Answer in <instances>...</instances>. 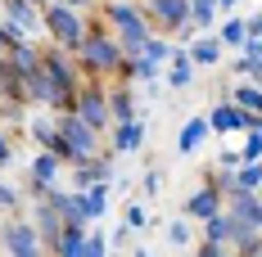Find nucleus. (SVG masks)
Segmentation results:
<instances>
[{
	"mask_svg": "<svg viewBox=\"0 0 262 257\" xmlns=\"http://www.w3.org/2000/svg\"><path fill=\"white\" fill-rule=\"evenodd\" d=\"M50 203L59 207L63 226H91V217H86V203H81V190H50Z\"/></svg>",
	"mask_w": 262,
	"mask_h": 257,
	"instance_id": "obj_18",
	"label": "nucleus"
},
{
	"mask_svg": "<svg viewBox=\"0 0 262 257\" xmlns=\"http://www.w3.org/2000/svg\"><path fill=\"white\" fill-rule=\"evenodd\" d=\"M244 32H249V36H262V14H253V18H244Z\"/></svg>",
	"mask_w": 262,
	"mask_h": 257,
	"instance_id": "obj_35",
	"label": "nucleus"
},
{
	"mask_svg": "<svg viewBox=\"0 0 262 257\" xmlns=\"http://www.w3.org/2000/svg\"><path fill=\"white\" fill-rule=\"evenodd\" d=\"M122 226H127V230H140V226H149V212H145L140 203H127V212H122Z\"/></svg>",
	"mask_w": 262,
	"mask_h": 257,
	"instance_id": "obj_27",
	"label": "nucleus"
},
{
	"mask_svg": "<svg viewBox=\"0 0 262 257\" xmlns=\"http://www.w3.org/2000/svg\"><path fill=\"white\" fill-rule=\"evenodd\" d=\"M68 162L50 149H36L32 162H27V194L32 199H50V190H59V172H63Z\"/></svg>",
	"mask_w": 262,
	"mask_h": 257,
	"instance_id": "obj_6",
	"label": "nucleus"
},
{
	"mask_svg": "<svg viewBox=\"0 0 262 257\" xmlns=\"http://www.w3.org/2000/svg\"><path fill=\"white\" fill-rule=\"evenodd\" d=\"M244 158H262V127H249V135H244V149H239Z\"/></svg>",
	"mask_w": 262,
	"mask_h": 257,
	"instance_id": "obj_31",
	"label": "nucleus"
},
{
	"mask_svg": "<svg viewBox=\"0 0 262 257\" xmlns=\"http://www.w3.org/2000/svg\"><path fill=\"white\" fill-rule=\"evenodd\" d=\"M81 203H86V217H91V221H100V217L108 212V180L86 185V190H81Z\"/></svg>",
	"mask_w": 262,
	"mask_h": 257,
	"instance_id": "obj_22",
	"label": "nucleus"
},
{
	"mask_svg": "<svg viewBox=\"0 0 262 257\" xmlns=\"http://www.w3.org/2000/svg\"><path fill=\"white\" fill-rule=\"evenodd\" d=\"M253 63H258V59H249V54H239V59H235V73H239V77H253Z\"/></svg>",
	"mask_w": 262,
	"mask_h": 257,
	"instance_id": "obj_33",
	"label": "nucleus"
},
{
	"mask_svg": "<svg viewBox=\"0 0 262 257\" xmlns=\"http://www.w3.org/2000/svg\"><path fill=\"white\" fill-rule=\"evenodd\" d=\"M185 50H190V59H194V68H217V63H222V54H226V45H222V36H217V32H199Z\"/></svg>",
	"mask_w": 262,
	"mask_h": 257,
	"instance_id": "obj_17",
	"label": "nucleus"
},
{
	"mask_svg": "<svg viewBox=\"0 0 262 257\" xmlns=\"http://www.w3.org/2000/svg\"><path fill=\"white\" fill-rule=\"evenodd\" d=\"M253 81H258V86H262V59H258V63H253Z\"/></svg>",
	"mask_w": 262,
	"mask_h": 257,
	"instance_id": "obj_37",
	"label": "nucleus"
},
{
	"mask_svg": "<svg viewBox=\"0 0 262 257\" xmlns=\"http://www.w3.org/2000/svg\"><path fill=\"white\" fill-rule=\"evenodd\" d=\"M81 257H108V239L100 230H86V244H81Z\"/></svg>",
	"mask_w": 262,
	"mask_h": 257,
	"instance_id": "obj_26",
	"label": "nucleus"
},
{
	"mask_svg": "<svg viewBox=\"0 0 262 257\" xmlns=\"http://www.w3.org/2000/svg\"><path fill=\"white\" fill-rule=\"evenodd\" d=\"M0 100L5 104H27V90H23V73L14 63V54L0 50Z\"/></svg>",
	"mask_w": 262,
	"mask_h": 257,
	"instance_id": "obj_13",
	"label": "nucleus"
},
{
	"mask_svg": "<svg viewBox=\"0 0 262 257\" xmlns=\"http://www.w3.org/2000/svg\"><path fill=\"white\" fill-rule=\"evenodd\" d=\"M163 190V176L158 172H145V194H158Z\"/></svg>",
	"mask_w": 262,
	"mask_h": 257,
	"instance_id": "obj_34",
	"label": "nucleus"
},
{
	"mask_svg": "<svg viewBox=\"0 0 262 257\" xmlns=\"http://www.w3.org/2000/svg\"><path fill=\"white\" fill-rule=\"evenodd\" d=\"M258 194H262V185H258Z\"/></svg>",
	"mask_w": 262,
	"mask_h": 257,
	"instance_id": "obj_41",
	"label": "nucleus"
},
{
	"mask_svg": "<svg viewBox=\"0 0 262 257\" xmlns=\"http://www.w3.org/2000/svg\"><path fill=\"white\" fill-rule=\"evenodd\" d=\"M23 131L32 135V145H36V149H50V154H59L68 167H73V149L63 145V135H59V122H54V118H41V113H36V118H27Z\"/></svg>",
	"mask_w": 262,
	"mask_h": 257,
	"instance_id": "obj_10",
	"label": "nucleus"
},
{
	"mask_svg": "<svg viewBox=\"0 0 262 257\" xmlns=\"http://www.w3.org/2000/svg\"><path fill=\"white\" fill-rule=\"evenodd\" d=\"M244 127H249V113H244V108H239L231 95L212 104V113H208V131H212V135H226V131H244Z\"/></svg>",
	"mask_w": 262,
	"mask_h": 257,
	"instance_id": "obj_11",
	"label": "nucleus"
},
{
	"mask_svg": "<svg viewBox=\"0 0 262 257\" xmlns=\"http://www.w3.org/2000/svg\"><path fill=\"white\" fill-rule=\"evenodd\" d=\"M190 81H194V59H190L185 45H172V59H167V86H172V90H185Z\"/></svg>",
	"mask_w": 262,
	"mask_h": 257,
	"instance_id": "obj_19",
	"label": "nucleus"
},
{
	"mask_svg": "<svg viewBox=\"0 0 262 257\" xmlns=\"http://www.w3.org/2000/svg\"><path fill=\"white\" fill-rule=\"evenodd\" d=\"M217 36H222V45H226V50H231V45H244V36H249V32H244V18H226Z\"/></svg>",
	"mask_w": 262,
	"mask_h": 257,
	"instance_id": "obj_25",
	"label": "nucleus"
},
{
	"mask_svg": "<svg viewBox=\"0 0 262 257\" xmlns=\"http://www.w3.org/2000/svg\"><path fill=\"white\" fill-rule=\"evenodd\" d=\"M217 9H235V0H217Z\"/></svg>",
	"mask_w": 262,
	"mask_h": 257,
	"instance_id": "obj_38",
	"label": "nucleus"
},
{
	"mask_svg": "<svg viewBox=\"0 0 262 257\" xmlns=\"http://www.w3.org/2000/svg\"><path fill=\"white\" fill-rule=\"evenodd\" d=\"M100 18H104V27L118 36L122 54H140V45H145L149 32H154V23H145V9H140L136 0H100Z\"/></svg>",
	"mask_w": 262,
	"mask_h": 257,
	"instance_id": "obj_1",
	"label": "nucleus"
},
{
	"mask_svg": "<svg viewBox=\"0 0 262 257\" xmlns=\"http://www.w3.org/2000/svg\"><path fill=\"white\" fill-rule=\"evenodd\" d=\"M239 54H249V59H262V36H244Z\"/></svg>",
	"mask_w": 262,
	"mask_h": 257,
	"instance_id": "obj_32",
	"label": "nucleus"
},
{
	"mask_svg": "<svg viewBox=\"0 0 262 257\" xmlns=\"http://www.w3.org/2000/svg\"><path fill=\"white\" fill-rule=\"evenodd\" d=\"M41 32L50 36L54 45H68V50H77L81 36L91 32V23L81 18V9H73V5L46 0V5H41Z\"/></svg>",
	"mask_w": 262,
	"mask_h": 257,
	"instance_id": "obj_3",
	"label": "nucleus"
},
{
	"mask_svg": "<svg viewBox=\"0 0 262 257\" xmlns=\"http://www.w3.org/2000/svg\"><path fill=\"white\" fill-rule=\"evenodd\" d=\"M226 95H231V100H235L239 108H244V113H258V108H262V86H258L253 77H244V86L226 90Z\"/></svg>",
	"mask_w": 262,
	"mask_h": 257,
	"instance_id": "obj_23",
	"label": "nucleus"
},
{
	"mask_svg": "<svg viewBox=\"0 0 262 257\" xmlns=\"http://www.w3.org/2000/svg\"><path fill=\"white\" fill-rule=\"evenodd\" d=\"M41 54H46V68H50V77L59 81V90L77 100V90H81L91 77H86V68L73 59V50H68V45H54V41H50V50H41Z\"/></svg>",
	"mask_w": 262,
	"mask_h": 257,
	"instance_id": "obj_5",
	"label": "nucleus"
},
{
	"mask_svg": "<svg viewBox=\"0 0 262 257\" xmlns=\"http://www.w3.org/2000/svg\"><path fill=\"white\" fill-rule=\"evenodd\" d=\"M18 207H23V194H18L14 185L0 180V212H18Z\"/></svg>",
	"mask_w": 262,
	"mask_h": 257,
	"instance_id": "obj_29",
	"label": "nucleus"
},
{
	"mask_svg": "<svg viewBox=\"0 0 262 257\" xmlns=\"http://www.w3.org/2000/svg\"><path fill=\"white\" fill-rule=\"evenodd\" d=\"M208 135H212V131H208V118H190V122L181 127V135H177V149H181V154H194Z\"/></svg>",
	"mask_w": 262,
	"mask_h": 257,
	"instance_id": "obj_21",
	"label": "nucleus"
},
{
	"mask_svg": "<svg viewBox=\"0 0 262 257\" xmlns=\"http://www.w3.org/2000/svg\"><path fill=\"white\" fill-rule=\"evenodd\" d=\"M73 54H77V63L86 68V77H100V81L118 77V68H122V59H127L122 45H118V36H113L104 23H91V32L81 36V45Z\"/></svg>",
	"mask_w": 262,
	"mask_h": 257,
	"instance_id": "obj_2",
	"label": "nucleus"
},
{
	"mask_svg": "<svg viewBox=\"0 0 262 257\" xmlns=\"http://www.w3.org/2000/svg\"><path fill=\"white\" fill-rule=\"evenodd\" d=\"M81 244H86V226H63V230L54 235L50 253H59V257H81Z\"/></svg>",
	"mask_w": 262,
	"mask_h": 257,
	"instance_id": "obj_20",
	"label": "nucleus"
},
{
	"mask_svg": "<svg viewBox=\"0 0 262 257\" xmlns=\"http://www.w3.org/2000/svg\"><path fill=\"white\" fill-rule=\"evenodd\" d=\"M127 118H140L136 90H131V81H113L108 86V127L113 122H127Z\"/></svg>",
	"mask_w": 262,
	"mask_h": 257,
	"instance_id": "obj_12",
	"label": "nucleus"
},
{
	"mask_svg": "<svg viewBox=\"0 0 262 257\" xmlns=\"http://www.w3.org/2000/svg\"><path fill=\"white\" fill-rule=\"evenodd\" d=\"M32 5H46V0H32Z\"/></svg>",
	"mask_w": 262,
	"mask_h": 257,
	"instance_id": "obj_39",
	"label": "nucleus"
},
{
	"mask_svg": "<svg viewBox=\"0 0 262 257\" xmlns=\"http://www.w3.org/2000/svg\"><path fill=\"white\" fill-rule=\"evenodd\" d=\"M190 23H194V32H212L217 27V0H190Z\"/></svg>",
	"mask_w": 262,
	"mask_h": 257,
	"instance_id": "obj_24",
	"label": "nucleus"
},
{
	"mask_svg": "<svg viewBox=\"0 0 262 257\" xmlns=\"http://www.w3.org/2000/svg\"><path fill=\"white\" fill-rule=\"evenodd\" d=\"M14 162V131H5V122H0V172Z\"/></svg>",
	"mask_w": 262,
	"mask_h": 257,
	"instance_id": "obj_30",
	"label": "nucleus"
},
{
	"mask_svg": "<svg viewBox=\"0 0 262 257\" xmlns=\"http://www.w3.org/2000/svg\"><path fill=\"white\" fill-rule=\"evenodd\" d=\"M0 248L14 257H36V253H46V239L36 235L32 221H5L0 226Z\"/></svg>",
	"mask_w": 262,
	"mask_h": 257,
	"instance_id": "obj_9",
	"label": "nucleus"
},
{
	"mask_svg": "<svg viewBox=\"0 0 262 257\" xmlns=\"http://www.w3.org/2000/svg\"><path fill=\"white\" fill-rule=\"evenodd\" d=\"M54 122H59V135H63V145L73 149V162H81V158H95L104 145H100V135L104 131H95L86 118H77L73 108H63V113H54Z\"/></svg>",
	"mask_w": 262,
	"mask_h": 257,
	"instance_id": "obj_4",
	"label": "nucleus"
},
{
	"mask_svg": "<svg viewBox=\"0 0 262 257\" xmlns=\"http://www.w3.org/2000/svg\"><path fill=\"white\" fill-rule=\"evenodd\" d=\"M222 207H226V199H222V190L204 180V185H199V190H194V194L185 199V217H194V221H208L212 212H222Z\"/></svg>",
	"mask_w": 262,
	"mask_h": 257,
	"instance_id": "obj_15",
	"label": "nucleus"
},
{
	"mask_svg": "<svg viewBox=\"0 0 262 257\" xmlns=\"http://www.w3.org/2000/svg\"><path fill=\"white\" fill-rule=\"evenodd\" d=\"M108 145H113V154H136V149L145 145V122H140V118L113 122V127H108Z\"/></svg>",
	"mask_w": 262,
	"mask_h": 257,
	"instance_id": "obj_14",
	"label": "nucleus"
},
{
	"mask_svg": "<svg viewBox=\"0 0 262 257\" xmlns=\"http://www.w3.org/2000/svg\"><path fill=\"white\" fill-rule=\"evenodd\" d=\"M140 9L154 23V32H163V36H177L190 23V0H140Z\"/></svg>",
	"mask_w": 262,
	"mask_h": 257,
	"instance_id": "obj_7",
	"label": "nucleus"
},
{
	"mask_svg": "<svg viewBox=\"0 0 262 257\" xmlns=\"http://www.w3.org/2000/svg\"><path fill=\"white\" fill-rule=\"evenodd\" d=\"M32 226H36V235L46 239V253H50L54 235L63 230V217H59V207H54L50 199H32Z\"/></svg>",
	"mask_w": 262,
	"mask_h": 257,
	"instance_id": "obj_16",
	"label": "nucleus"
},
{
	"mask_svg": "<svg viewBox=\"0 0 262 257\" xmlns=\"http://www.w3.org/2000/svg\"><path fill=\"white\" fill-rule=\"evenodd\" d=\"M73 113H77V118H86L95 131H108V90L100 86V77H91V81L77 90V100H73Z\"/></svg>",
	"mask_w": 262,
	"mask_h": 257,
	"instance_id": "obj_8",
	"label": "nucleus"
},
{
	"mask_svg": "<svg viewBox=\"0 0 262 257\" xmlns=\"http://www.w3.org/2000/svg\"><path fill=\"white\" fill-rule=\"evenodd\" d=\"M59 5H73V9H91L95 0H59Z\"/></svg>",
	"mask_w": 262,
	"mask_h": 257,
	"instance_id": "obj_36",
	"label": "nucleus"
},
{
	"mask_svg": "<svg viewBox=\"0 0 262 257\" xmlns=\"http://www.w3.org/2000/svg\"><path fill=\"white\" fill-rule=\"evenodd\" d=\"M0 50H5V41H0Z\"/></svg>",
	"mask_w": 262,
	"mask_h": 257,
	"instance_id": "obj_40",
	"label": "nucleus"
},
{
	"mask_svg": "<svg viewBox=\"0 0 262 257\" xmlns=\"http://www.w3.org/2000/svg\"><path fill=\"white\" fill-rule=\"evenodd\" d=\"M167 244L172 248H190V221H172L167 226Z\"/></svg>",
	"mask_w": 262,
	"mask_h": 257,
	"instance_id": "obj_28",
	"label": "nucleus"
}]
</instances>
